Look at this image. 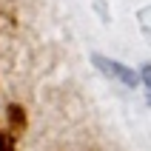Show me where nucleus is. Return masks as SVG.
Masks as SVG:
<instances>
[{"instance_id":"nucleus-1","label":"nucleus","mask_w":151,"mask_h":151,"mask_svg":"<svg viewBox=\"0 0 151 151\" xmlns=\"http://www.w3.org/2000/svg\"><path fill=\"white\" fill-rule=\"evenodd\" d=\"M91 63H94L97 68H100L103 74L114 77L117 83L128 86V88L140 86V80H137V71H131L128 66H123V63H117V60H111V57H103V54H91Z\"/></svg>"},{"instance_id":"nucleus-2","label":"nucleus","mask_w":151,"mask_h":151,"mask_svg":"<svg viewBox=\"0 0 151 151\" xmlns=\"http://www.w3.org/2000/svg\"><path fill=\"white\" fill-rule=\"evenodd\" d=\"M6 123H9L12 137H17V134H23V131H26L29 117H26V109L20 106V103H9V109H6Z\"/></svg>"},{"instance_id":"nucleus-3","label":"nucleus","mask_w":151,"mask_h":151,"mask_svg":"<svg viewBox=\"0 0 151 151\" xmlns=\"http://www.w3.org/2000/svg\"><path fill=\"white\" fill-rule=\"evenodd\" d=\"M0 151H14V137L12 134H0Z\"/></svg>"},{"instance_id":"nucleus-4","label":"nucleus","mask_w":151,"mask_h":151,"mask_svg":"<svg viewBox=\"0 0 151 151\" xmlns=\"http://www.w3.org/2000/svg\"><path fill=\"white\" fill-rule=\"evenodd\" d=\"M143 86H151V66H143L140 68V77H137Z\"/></svg>"}]
</instances>
